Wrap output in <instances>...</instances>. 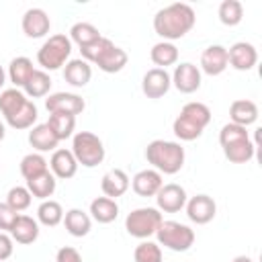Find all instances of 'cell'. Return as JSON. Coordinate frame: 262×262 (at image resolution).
Masks as SVG:
<instances>
[{
	"mask_svg": "<svg viewBox=\"0 0 262 262\" xmlns=\"http://www.w3.org/2000/svg\"><path fill=\"white\" fill-rule=\"evenodd\" d=\"M196 23V14L190 4L184 2H174L164 8H160L154 16V31L164 39V41H176L182 39Z\"/></svg>",
	"mask_w": 262,
	"mask_h": 262,
	"instance_id": "1",
	"label": "cell"
},
{
	"mask_svg": "<svg viewBox=\"0 0 262 262\" xmlns=\"http://www.w3.org/2000/svg\"><path fill=\"white\" fill-rule=\"evenodd\" d=\"M211 123V111L205 102H186L178 117L174 119L172 131L180 141H194L203 135L205 127Z\"/></svg>",
	"mask_w": 262,
	"mask_h": 262,
	"instance_id": "2",
	"label": "cell"
},
{
	"mask_svg": "<svg viewBox=\"0 0 262 262\" xmlns=\"http://www.w3.org/2000/svg\"><path fill=\"white\" fill-rule=\"evenodd\" d=\"M145 160L160 174H176L184 166V147L178 141L154 139L145 147Z\"/></svg>",
	"mask_w": 262,
	"mask_h": 262,
	"instance_id": "3",
	"label": "cell"
},
{
	"mask_svg": "<svg viewBox=\"0 0 262 262\" xmlns=\"http://www.w3.org/2000/svg\"><path fill=\"white\" fill-rule=\"evenodd\" d=\"M72 154L78 162V166L82 164L84 168H94L98 164H102L106 149L102 139L92 133V131H78L76 135H72Z\"/></svg>",
	"mask_w": 262,
	"mask_h": 262,
	"instance_id": "4",
	"label": "cell"
},
{
	"mask_svg": "<svg viewBox=\"0 0 262 262\" xmlns=\"http://www.w3.org/2000/svg\"><path fill=\"white\" fill-rule=\"evenodd\" d=\"M70 53H72L70 37L57 33V35H51L49 39H45V43L39 47L37 63L43 68V72H53L70 61Z\"/></svg>",
	"mask_w": 262,
	"mask_h": 262,
	"instance_id": "5",
	"label": "cell"
},
{
	"mask_svg": "<svg viewBox=\"0 0 262 262\" xmlns=\"http://www.w3.org/2000/svg\"><path fill=\"white\" fill-rule=\"evenodd\" d=\"M162 221L164 217L156 207H139L125 217V229L137 239H149L151 235H156Z\"/></svg>",
	"mask_w": 262,
	"mask_h": 262,
	"instance_id": "6",
	"label": "cell"
},
{
	"mask_svg": "<svg viewBox=\"0 0 262 262\" xmlns=\"http://www.w3.org/2000/svg\"><path fill=\"white\" fill-rule=\"evenodd\" d=\"M158 246H164L172 252H186L194 244V231L178 221H162L156 231Z\"/></svg>",
	"mask_w": 262,
	"mask_h": 262,
	"instance_id": "7",
	"label": "cell"
},
{
	"mask_svg": "<svg viewBox=\"0 0 262 262\" xmlns=\"http://www.w3.org/2000/svg\"><path fill=\"white\" fill-rule=\"evenodd\" d=\"M170 78H172V86L182 94H192L201 88V70L190 61L178 63Z\"/></svg>",
	"mask_w": 262,
	"mask_h": 262,
	"instance_id": "8",
	"label": "cell"
},
{
	"mask_svg": "<svg viewBox=\"0 0 262 262\" xmlns=\"http://www.w3.org/2000/svg\"><path fill=\"white\" fill-rule=\"evenodd\" d=\"M186 201H188L186 190L176 182L162 184V188L156 192L158 211H164V213H178L180 209H184Z\"/></svg>",
	"mask_w": 262,
	"mask_h": 262,
	"instance_id": "9",
	"label": "cell"
},
{
	"mask_svg": "<svg viewBox=\"0 0 262 262\" xmlns=\"http://www.w3.org/2000/svg\"><path fill=\"white\" fill-rule=\"evenodd\" d=\"M184 207H186L188 219L196 225H205V223L213 221L217 215V205H215L213 196H209V194H194L192 199L186 201Z\"/></svg>",
	"mask_w": 262,
	"mask_h": 262,
	"instance_id": "10",
	"label": "cell"
},
{
	"mask_svg": "<svg viewBox=\"0 0 262 262\" xmlns=\"http://www.w3.org/2000/svg\"><path fill=\"white\" fill-rule=\"evenodd\" d=\"M45 108L49 113H68L76 117L86 108V102L80 94L74 92H53L45 98Z\"/></svg>",
	"mask_w": 262,
	"mask_h": 262,
	"instance_id": "11",
	"label": "cell"
},
{
	"mask_svg": "<svg viewBox=\"0 0 262 262\" xmlns=\"http://www.w3.org/2000/svg\"><path fill=\"white\" fill-rule=\"evenodd\" d=\"M258 61V51L252 43L248 41H237L227 49V63L237 70V72H248L256 66Z\"/></svg>",
	"mask_w": 262,
	"mask_h": 262,
	"instance_id": "12",
	"label": "cell"
},
{
	"mask_svg": "<svg viewBox=\"0 0 262 262\" xmlns=\"http://www.w3.org/2000/svg\"><path fill=\"white\" fill-rule=\"evenodd\" d=\"M172 86V78L162 68H151L141 78V90L147 98H162Z\"/></svg>",
	"mask_w": 262,
	"mask_h": 262,
	"instance_id": "13",
	"label": "cell"
},
{
	"mask_svg": "<svg viewBox=\"0 0 262 262\" xmlns=\"http://www.w3.org/2000/svg\"><path fill=\"white\" fill-rule=\"evenodd\" d=\"M23 33L29 37V39H41L49 33L51 29V18L49 14L43 10V8H29L25 14H23Z\"/></svg>",
	"mask_w": 262,
	"mask_h": 262,
	"instance_id": "14",
	"label": "cell"
},
{
	"mask_svg": "<svg viewBox=\"0 0 262 262\" xmlns=\"http://www.w3.org/2000/svg\"><path fill=\"white\" fill-rule=\"evenodd\" d=\"M227 49L223 45H209L201 53V68L207 76H219L227 70Z\"/></svg>",
	"mask_w": 262,
	"mask_h": 262,
	"instance_id": "15",
	"label": "cell"
},
{
	"mask_svg": "<svg viewBox=\"0 0 262 262\" xmlns=\"http://www.w3.org/2000/svg\"><path fill=\"white\" fill-rule=\"evenodd\" d=\"M164 180H162V174L154 168H145V170H139L133 178H131V188L135 194L139 196H156V192L162 188Z\"/></svg>",
	"mask_w": 262,
	"mask_h": 262,
	"instance_id": "16",
	"label": "cell"
},
{
	"mask_svg": "<svg viewBox=\"0 0 262 262\" xmlns=\"http://www.w3.org/2000/svg\"><path fill=\"white\" fill-rule=\"evenodd\" d=\"M49 168H51V174L55 178H61V180H68V178H74L76 172H78V162L72 154V149H55L51 154V160H49Z\"/></svg>",
	"mask_w": 262,
	"mask_h": 262,
	"instance_id": "17",
	"label": "cell"
},
{
	"mask_svg": "<svg viewBox=\"0 0 262 262\" xmlns=\"http://www.w3.org/2000/svg\"><path fill=\"white\" fill-rule=\"evenodd\" d=\"M129 184H131V180H129V176L125 174V170L113 168V170H108V172L102 176V180H100V190L104 192V196L117 201L119 196H123V194L129 190Z\"/></svg>",
	"mask_w": 262,
	"mask_h": 262,
	"instance_id": "18",
	"label": "cell"
},
{
	"mask_svg": "<svg viewBox=\"0 0 262 262\" xmlns=\"http://www.w3.org/2000/svg\"><path fill=\"white\" fill-rule=\"evenodd\" d=\"M8 233H10L12 242L23 244V246H29V244H33L39 237V223H37V219L18 213V217L14 219V223H12V227H10Z\"/></svg>",
	"mask_w": 262,
	"mask_h": 262,
	"instance_id": "19",
	"label": "cell"
},
{
	"mask_svg": "<svg viewBox=\"0 0 262 262\" xmlns=\"http://www.w3.org/2000/svg\"><path fill=\"white\" fill-rule=\"evenodd\" d=\"M90 78H92V68L82 57L80 59H70L63 66V80L74 88H84L90 82Z\"/></svg>",
	"mask_w": 262,
	"mask_h": 262,
	"instance_id": "20",
	"label": "cell"
},
{
	"mask_svg": "<svg viewBox=\"0 0 262 262\" xmlns=\"http://www.w3.org/2000/svg\"><path fill=\"white\" fill-rule=\"evenodd\" d=\"M29 143H31L33 149H37V154H43V151H55L59 139L53 135V131L49 129L47 123H39V125L31 127Z\"/></svg>",
	"mask_w": 262,
	"mask_h": 262,
	"instance_id": "21",
	"label": "cell"
},
{
	"mask_svg": "<svg viewBox=\"0 0 262 262\" xmlns=\"http://www.w3.org/2000/svg\"><path fill=\"white\" fill-rule=\"evenodd\" d=\"M229 119L231 123L239 125V127H248L252 123L258 121V106L254 100H248V98H237L231 102L229 106Z\"/></svg>",
	"mask_w": 262,
	"mask_h": 262,
	"instance_id": "22",
	"label": "cell"
},
{
	"mask_svg": "<svg viewBox=\"0 0 262 262\" xmlns=\"http://www.w3.org/2000/svg\"><path fill=\"white\" fill-rule=\"evenodd\" d=\"M63 225L66 231L74 237H84L92 229V217L82 209H70L63 213Z\"/></svg>",
	"mask_w": 262,
	"mask_h": 262,
	"instance_id": "23",
	"label": "cell"
},
{
	"mask_svg": "<svg viewBox=\"0 0 262 262\" xmlns=\"http://www.w3.org/2000/svg\"><path fill=\"white\" fill-rule=\"evenodd\" d=\"M127 51L125 49H121V47H117L115 43L94 61V66H98V70H102L104 74H117V72H121L125 66H127Z\"/></svg>",
	"mask_w": 262,
	"mask_h": 262,
	"instance_id": "24",
	"label": "cell"
},
{
	"mask_svg": "<svg viewBox=\"0 0 262 262\" xmlns=\"http://www.w3.org/2000/svg\"><path fill=\"white\" fill-rule=\"evenodd\" d=\"M90 217L98 223H113L119 217V205L115 199L108 196H96L90 203Z\"/></svg>",
	"mask_w": 262,
	"mask_h": 262,
	"instance_id": "25",
	"label": "cell"
},
{
	"mask_svg": "<svg viewBox=\"0 0 262 262\" xmlns=\"http://www.w3.org/2000/svg\"><path fill=\"white\" fill-rule=\"evenodd\" d=\"M254 154H256V143H252L250 137L223 145V156L231 164H248L254 158Z\"/></svg>",
	"mask_w": 262,
	"mask_h": 262,
	"instance_id": "26",
	"label": "cell"
},
{
	"mask_svg": "<svg viewBox=\"0 0 262 262\" xmlns=\"http://www.w3.org/2000/svg\"><path fill=\"white\" fill-rule=\"evenodd\" d=\"M33 72H35L33 61L29 57H25V55L14 57L10 61V66H8V78L14 84V88H18V90L25 88V84L29 82V78L33 76Z\"/></svg>",
	"mask_w": 262,
	"mask_h": 262,
	"instance_id": "27",
	"label": "cell"
},
{
	"mask_svg": "<svg viewBox=\"0 0 262 262\" xmlns=\"http://www.w3.org/2000/svg\"><path fill=\"white\" fill-rule=\"evenodd\" d=\"M27 188H29V192H31L35 199L47 201V199L55 192V188H57V178L47 170V172H43L41 176L27 180Z\"/></svg>",
	"mask_w": 262,
	"mask_h": 262,
	"instance_id": "28",
	"label": "cell"
},
{
	"mask_svg": "<svg viewBox=\"0 0 262 262\" xmlns=\"http://www.w3.org/2000/svg\"><path fill=\"white\" fill-rule=\"evenodd\" d=\"M149 59L156 63V68L166 70L168 66H174L178 61V47L170 41H160L151 47L149 51Z\"/></svg>",
	"mask_w": 262,
	"mask_h": 262,
	"instance_id": "29",
	"label": "cell"
},
{
	"mask_svg": "<svg viewBox=\"0 0 262 262\" xmlns=\"http://www.w3.org/2000/svg\"><path fill=\"white\" fill-rule=\"evenodd\" d=\"M49 129L53 131V135L61 141L74 135L76 129V117L68 115V113H49V121H47Z\"/></svg>",
	"mask_w": 262,
	"mask_h": 262,
	"instance_id": "30",
	"label": "cell"
},
{
	"mask_svg": "<svg viewBox=\"0 0 262 262\" xmlns=\"http://www.w3.org/2000/svg\"><path fill=\"white\" fill-rule=\"evenodd\" d=\"M27 100H29V98H27L25 92L18 90V88H6V90H2V92H0V113L4 115V121H6L8 117H12L16 111H20Z\"/></svg>",
	"mask_w": 262,
	"mask_h": 262,
	"instance_id": "31",
	"label": "cell"
},
{
	"mask_svg": "<svg viewBox=\"0 0 262 262\" xmlns=\"http://www.w3.org/2000/svg\"><path fill=\"white\" fill-rule=\"evenodd\" d=\"M49 88H51L49 74L43 72V70H35L23 90H25V96L27 98H43V96L49 94Z\"/></svg>",
	"mask_w": 262,
	"mask_h": 262,
	"instance_id": "32",
	"label": "cell"
},
{
	"mask_svg": "<svg viewBox=\"0 0 262 262\" xmlns=\"http://www.w3.org/2000/svg\"><path fill=\"white\" fill-rule=\"evenodd\" d=\"M37 117H39L37 104L29 98L20 111H16L12 117H8V119H6V123H8L12 129H31V127H35Z\"/></svg>",
	"mask_w": 262,
	"mask_h": 262,
	"instance_id": "33",
	"label": "cell"
},
{
	"mask_svg": "<svg viewBox=\"0 0 262 262\" xmlns=\"http://www.w3.org/2000/svg\"><path fill=\"white\" fill-rule=\"evenodd\" d=\"M37 221L41 225H45V227L59 225L63 221V209H61V205L57 201H51V199L41 201V205L37 209Z\"/></svg>",
	"mask_w": 262,
	"mask_h": 262,
	"instance_id": "34",
	"label": "cell"
},
{
	"mask_svg": "<svg viewBox=\"0 0 262 262\" xmlns=\"http://www.w3.org/2000/svg\"><path fill=\"white\" fill-rule=\"evenodd\" d=\"M102 35L98 33V29L92 25V23H76V25H72V29H70V41L72 43H76L80 49L82 47H86V45H90V43H94L96 39H100Z\"/></svg>",
	"mask_w": 262,
	"mask_h": 262,
	"instance_id": "35",
	"label": "cell"
},
{
	"mask_svg": "<svg viewBox=\"0 0 262 262\" xmlns=\"http://www.w3.org/2000/svg\"><path fill=\"white\" fill-rule=\"evenodd\" d=\"M49 170V162L41 156V154H27L23 160H20V174L25 180H31V178H37L41 176L43 172Z\"/></svg>",
	"mask_w": 262,
	"mask_h": 262,
	"instance_id": "36",
	"label": "cell"
},
{
	"mask_svg": "<svg viewBox=\"0 0 262 262\" xmlns=\"http://www.w3.org/2000/svg\"><path fill=\"white\" fill-rule=\"evenodd\" d=\"M217 14H219V20H221L225 27H235V25H239L242 18H244V6H242L239 0H223V2L219 4Z\"/></svg>",
	"mask_w": 262,
	"mask_h": 262,
	"instance_id": "37",
	"label": "cell"
},
{
	"mask_svg": "<svg viewBox=\"0 0 262 262\" xmlns=\"http://www.w3.org/2000/svg\"><path fill=\"white\" fill-rule=\"evenodd\" d=\"M31 201H33V194L29 192L27 186H12L8 192H6V205L10 209H14L16 213L25 211L31 207Z\"/></svg>",
	"mask_w": 262,
	"mask_h": 262,
	"instance_id": "38",
	"label": "cell"
},
{
	"mask_svg": "<svg viewBox=\"0 0 262 262\" xmlns=\"http://www.w3.org/2000/svg\"><path fill=\"white\" fill-rule=\"evenodd\" d=\"M133 260H135V262H164V258H162V246H158L156 242L143 239V242L135 248Z\"/></svg>",
	"mask_w": 262,
	"mask_h": 262,
	"instance_id": "39",
	"label": "cell"
},
{
	"mask_svg": "<svg viewBox=\"0 0 262 262\" xmlns=\"http://www.w3.org/2000/svg\"><path fill=\"white\" fill-rule=\"evenodd\" d=\"M248 137H250L248 129H246V127H239V125H235V123H227V125H223L221 131H219V143H221V147L227 145V143L239 141V139H248Z\"/></svg>",
	"mask_w": 262,
	"mask_h": 262,
	"instance_id": "40",
	"label": "cell"
},
{
	"mask_svg": "<svg viewBox=\"0 0 262 262\" xmlns=\"http://www.w3.org/2000/svg\"><path fill=\"white\" fill-rule=\"evenodd\" d=\"M113 45V41L111 39H106V37H100V39H96L94 43H90V45H86V47H82L80 51H82V59L84 61H88V63H94L108 47Z\"/></svg>",
	"mask_w": 262,
	"mask_h": 262,
	"instance_id": "41",
	"label": "cell"
},
{
	"mask_svg": "<svg viewBox=\"0 0 262 262\" xmlns=\"http://www.w3.org/2000/svg\"><path fill=\"white\" fill-rule=\"evenodd\" d=\"M16 217H18V213L14 209H10L6 205V201L0 203V231H10V227H12Z\"/></svg>",
	"mask_w": 262,
	"mask_h": 262,
	"instance_id": "42",
	"label": "cell"
},
{
	"mask_svg": "<svg viewBox=\"0 0 262 262\" xmlns=\"http://www.w3.org/2000/svg\"><path fill=\"white\" fill-rule=\"evenodd\" d=\"M55 262H82V256H80V252H78L76 248H72V246H63V248L57 250V254H55Z\"/></svg>",
	"mask_w": 262,
	"mask_h": 262,
	"instance_id": "43",
	"label": "cell"
},
{
	"mask_svg": "<svg viewBox=\"0 0 262 262\" xmlns=\"http://www.w3.org/2000/svg\"><path fill=\"white\" fill-rule=\"evenodd\" d=\"M12 250H14V246H12V237H10L8 233L0 231V262L8 260V258L12 256Z\"/></svg>",
	"mask_w": 262,
	"mask_h": 262,
	"instance_id": "44",
	"label": "cell"
},
{
	"mask_svg": "<svg viewBox=\"0 0 262 262\" xmlns=\"http://www.w3.org/2000/svg\"><path fill=\"white\" fill-rule=\"evenodd\" d=\"M231 262H254V260H252L250 256H235Z\"/></svg>",
	"mask_w": 262,
	"mask_h": 262,
	"instance_id": "45",
	"label": "cell"
},
{
	"mask_svg": "<svg viewBox=\"0 0 262 262\" xmlns=\"http://www.w3.org/2000/svg\"><path fill=\"white\" fill-rule=\"evenodd\" d=\"M6 84V72H4V68L0 66V88Z\"/></svg>",
	"mask_w": 262,
	"mask_h": 262,
	"instance_id": "46",
	"label": "cell"
},
{
	"mask_svg": "<svg viewBox=\"0 0 262 262\" xmlns=\"http://www.w3.org/2000/svg\"><path fill=\"white\" fill-rule=\"evenodd\" d=\"M4 137H6V127H4V123L0 121V141H2Z\"/></svg>",
	"mask_w": 262,
	"mask_h": 262,
	"instance_id": "47",
	"label": "cell"
}]
</instances>
